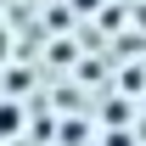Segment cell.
<instances>
[{
    "instance_id": "cell-1",
    "label": "cell",
    "mask_w": 146,
    "mask_h": 146,
    "mask_svg": "<svg viewBox=\"0 0 146 146\" xmlns=\"http://www.w3.org/2000/svg\"><path fill=\"white\" fill-rule=\"evenodd\" d=\"M0 129H6V135L17 129V107H0Z\"/></svg>"
}]
</instances>
